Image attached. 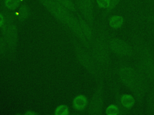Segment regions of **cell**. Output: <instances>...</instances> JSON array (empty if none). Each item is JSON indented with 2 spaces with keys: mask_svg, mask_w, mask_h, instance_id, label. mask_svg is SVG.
Here are the masks:
<instances>
[{
  "mask_svg": "<svg viewBox=\"0 0 154 115\" xmlns=\"http://www.w3.org/2000/svg\"><path fill=\"white\" fill-rule=\"evenodd\" d=\"M118 75L122 83L131 90L136 101L141 102L149 91L150 81L140 68L122 65L118 69Z\"/></svg>",
  "mask_w": 154,
  "mask_h": 115,
  "instance_id": "cell-1",
  "label": "cell"
},
{
  "mask_svg": "<svg viewBox=\"0 0 154 115\" xmlns=\"http://www.w3.org/2000/svg\"><path fill=\"white\" fill-rule=\"evenodd\" d=\"M52 15L78 35L79 20L72 16L67 10L55 0H38Z\"/></svg>",
  "mask_w": 154,
  "mask_h": 115,
  "instance_id": "cell-2",
  "label": "cell"
},
{
  "mask_svg": "<svg viewBox=\"0 0 154 115\" xmlns=\"http://www.w3.org/2000/svg\"><path fill=\"white\" fill-rule=\"evenodd\" d=\"M110 52L108 40L105 37L97 38L93 45L91 55L99 68L105 69L109 66Z\"/></svg>",
  "mask_w": 154,
  "mask_h": 115,
  "instance_id": "cell-3",
  "label": "cell"
},
{
  "mask_svg": "<svg viewBox=\"0 0 154 115\" xmlns=\"http://www.w3.org/2000/svg\"><path fill=\"white\" fill-rule=\"evenodd\" d=\"M138 66L150 82L154 84V55L146 45L141 46L138 52Z\"/></svg>",
  "mask_w": 154,
  "mask_h": 115,
  "instance_id": "cell-4",
  "label": "cell"
},
{
  "mask_svg": "<svg viewBox=\"0 0 154 115\" xmlns=\"http://www.w3.org/2000/svg\"><path fill=\"white\" fill-rule=\"evenodd\" d=\"M4 15V14H3ZM4 16V23L2 25V34L8 48L11 50L16 49L17 44V29L11 16L6 13Z\"/></svg>",
  "mask_w": 154,
  "mask_h": 115,
  "instance_id": "cell-5",
  "label": "cell"
},
{
  "mask_svg": "<svg viewBox=\"0 0 154 115\" xmlns=\"http://www.w3.org/2000/svg\"><path fill=\"white\" fill-rule=\"evenodd\" d=\"M108 43L111 52L122 57L131 58L134 55V50L126 41L117 37L108 39Z\"/></svg>",
  "mask_w": 154,
  "mask_h": 115,
  "instance_id": "cell-6",
  "label": "cell"
},
{
  "mask_svg": "<svg viewBox=\"0 0 154 115\" xmlns=\"http://www.w3.org/2000/svg\"><path fill=\"white\" fill-rule=\"evenodd\" d=\"M76 54L79 62L86 69L94 76L98 77L99 75V68L97 65L92 55H90L81 47H77Z\"/></svg>",
  "mask_w": 154,
  "mask_h": 115,
  "instance_id": "cell-7",
  "label": "cell"
},
{
  "mask_svg": "<svg viewBox=\"0 0 154 115\" xmlns=\"http://www.w3.org/2000/svg\"><path fill=\"white\" fill-rule=\"evenodd\" d=\"M103 85L101 82L93 94L88 107V113L92 115L100 114L103 107Z\"/></svg>",
  "mask_w": 154,
  "mask_h": 115,
  "instance_id": "cell-8",
  "label": "cell"
},
{
  "mask_svg": "<svg viewBox=\"0 0 154 115\" xmlns=\"http://www.w3.org/2000/svg\"><path fill=\"white\" fill-rule=\"evenodd\" d=\"M135 98L134 96L125 93L117 95L116 98V104L119 107L120 114H124L128 113L135 104Z\"/></svg>",
  "mask_w": 154,
  "mask_h": 115,
  "instance_id": "cell-9",
  "label": "cell"
},
{
  "mask_svg": "<svg viewBox=\"0 0 154 115\" xmlns=\"http://www.w3.org/2000/svg\"><path fill=\"white\" fill-rule=\"evenodd\" d=\"M78 4L85 20L91 25L94 18L92 0H78Z\"/></svg>",
  "mask_w": 154,
  "mask_h": 115,
  "instance_id": "cell-10",
  "label": "cell"
},
{
  "mask_svg": "<svg viewBox=\"0 0 154 115\" xmlns=\"http://www.w3.org/2000/svg\"><path fill=\"white\" fill-rule=\"evenodd\" d=\"M77 36L86 44H89L92 41V32L89 23L86 20H79Z\"/></svg>",
  "mask_w": 154,
  "mask_h": 115,
  "instance_id": "cell-11",
  "label": "cell"
},
{
  "mask_svg": "<svg viewBox=\"0 0 154 115\" xmlns=\"http://www.w3.org/2000/svg\"><path fill=\"white\" fill-rule=\"evenodd\" d=\"M88 104L87 98L84 95H78L76 96L73 101V106L78 111L84 110Z\"/></svg>",
  "mask_w": 154,
  "mask_h": 115,
  "instance_id": "cell-12",
  "label": "cell"
},
{
  "mask_svg": "<svg viewBox=\"0 0 154 115\" xmlns=\"http://www.w3.org/2000/svg\"><path fill=\"white\" fill-rule=\"evenodd\" d=\"M124 23L123 17L119 15H114L109 17L108 23L113 29H118L122 27Z\"/></svg>",
  "mask_w": 154,
  "mask_h": 115,
  "instance_id": "cell-13",
  "label": "cell"
},
{
  "mask_svg": "<svg viewBox=\"0 0 154 115\" xmlns=\"http://www.w3.org/2000/svg\"><path fill=\"white\" fill-rule=\"evenodd\" d=\"M146 106L148 113L154 114V87L147 93Z\"/></svg>",
  "mask_w": 154,
  "mask_h": 115,
  "instance_id": "cell-14",
  "label": "cell"
},
{
  "mask_svg": "<svg viewBox=\"0 0 154 115\" xmlns=\"http://www.w3.org/2000/svg\"><path fill=\"white\" fill-rule=\"evenodd\" d=\"M4 4L6 10L12 11L20 7V0H4Z\"/></svg>",
  "mask_w": 154,
  "mask_h": 115,
  "instance_id": "cell-15",
  "label": "cell"
},
{
  "mask_svg": "<svg viewBox=\"0 0 154 115\" xmlns=\"http://www.w3.org/2000/svg\"><path fill=\"white\" fill-rule=\"evenodd\" d=\"M18 10V15L19 19L22 20H25L26 18H27L29 14V8L26 4H20L19 9Z\"/></svg>",
  "mask_w": 154,
  "mask_h": 115,
  "instance_id": "cell-16",
  "label": "cell"
},
{
  "mask_svg": "<svg viewBox=\"0 0 154 115\" xmlns=\"http://www.w3.org/2000/svg\"><path fill=\"white\" fill-rule=\"evenodd\" d=\"M68 11H75V6L71 0H55Z\"/></svg>",
  "mask_w": 154,
  "mask_h": 115,
  "instance_id": "cell-17",
  "label": "cell"
},
{
  "mask_svg": "<svg viewBox=\"0 0 154 115\" xmlns=\"http://www.w3.org/2000/svg\"><path fill=\"white\" fill-rule=\"evenodd\" d=\"M105 113L107 115H117L120 114V111L116 104H112L106 108Z\"/></svg>",
  "mask_w": 154,
  "mask_h": 115,
  "instance_id": "cell-18",
  "label": "cell"
},
{
  "mask_svg": "<svg viewBox=\"0 0 154 115\" xmlns=\"http://www.w3.org/2000/svg\"><path fill=\"white\" fill-rule=\"evenodd\" d=\"M7 47L4 39L0 36V58L5 57L7 54Z\"/></svg>",
  "mask_w": 154,
  "mask_h": 115,
  "instance_id": "cell-19",
  "label": "cell"
},
{
  "mask_svg": "<svg viewBox=\"0 0 154 115\" xmlns=\"http://www.w3.org/2000/svg\"><path fill=\"white\" fill-rule=\"evenodd\" d=\"M69 113V108L66 105H59L55 110V114L56 115H67Z\"/></svg>",
  "mask_w": 154,
  "mask_h": 115,
  "instance_id": "cell-20",
  "label": "cell"
},
{
  "mask_svg": "<svg viewBox=\"0 0 154 115\" xmlns=\"http://www.w3.org/2000/svg\"><path fill=\"white\" fill-rule=\"evenodd\" d=\"M98 6L102 8L107 9L110 5V0H96Z\"/></svg>",
  "mask_w": 154,
  "mask_h": 115,
  "instance_id": "cell-21",
  "label": "cell"
},
{
  "mask_svg": "<svg viewBox=\"0 0 154 115\" xmlns=\"http://www.w3.org/2000/svg\"><path fill=\"white\" fill-rule=\"evenodd\" d=\"M120 1L121 0H110V5L106 9V13L111 12L118 5Z\"/></svg>",
  "mask_w": 154,
  "mask_h": 115,
  "instance_id": "cell-22",
  "label": "cell"
},
{
  "mask_svg": "<svg viewBox=\"0 0 154 115\" xmlns=\"http://www.w3.org/2000/svg\"><path fill=\"white\" fill-rule=\"evenodd\" d=\"M4 23V16L3 14L0 13V28L2 26Z\"/></svg>",
  "mask_w": 154,
  "mask_h": 115,
  "instance_id": "cell-23",
  "label": "cell"
},
{
  "mask_svg": "<svg viewBox=\"0 0 154 115\" xmlns=\"http://www.w3.org/2000/svg\"><path fill=\"white\" fill-rule=\"evenodd\" d=\"M147 20H149V21H150V22H154V15H152V16H150L148 17Z\"/></svg>",
  "mask_w": 154,
  "mask_h": 115,
  "instance_id": "cell-24",
  "label": "cell"
}]
</instances>
